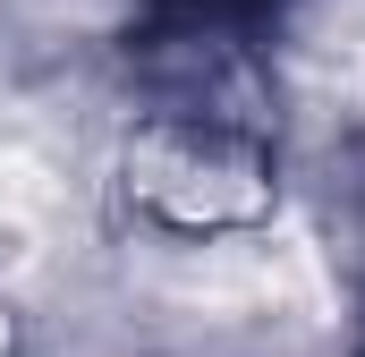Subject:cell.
<instances>
[{
	"mask_svg": "<svg viewBox=\"0 0 365 357\" xmlns=\"http://www.w3.org/2000/svg\"><path fill=\"white\" fill-rule=\"evenodd\" d=\"M119 171H128L136 213L153 230L187 238V247L247 238L272 213V154L255 145V128H238V111H153V119H136Z\"/></svg>",
	"mask_w": 365,
	"mask_h": 357,
	"instance_id": "6da1fadb",
	"label": "cell"
},
{
	"mask_svg": "<svg viewBox=\"0 0 365 357\" xmlns=\"http://www.w3.org/2000/svg\"><path fill=\"white\" fill-rule=\"evenodd\" d=\"M0 349H9V323H0Z\"/></svg>",
	"mask_w": 365,
	"mask_h": 357,
	"instance_id": "7a4b0ae2",
	"label": "cell"
}]
</instances>
